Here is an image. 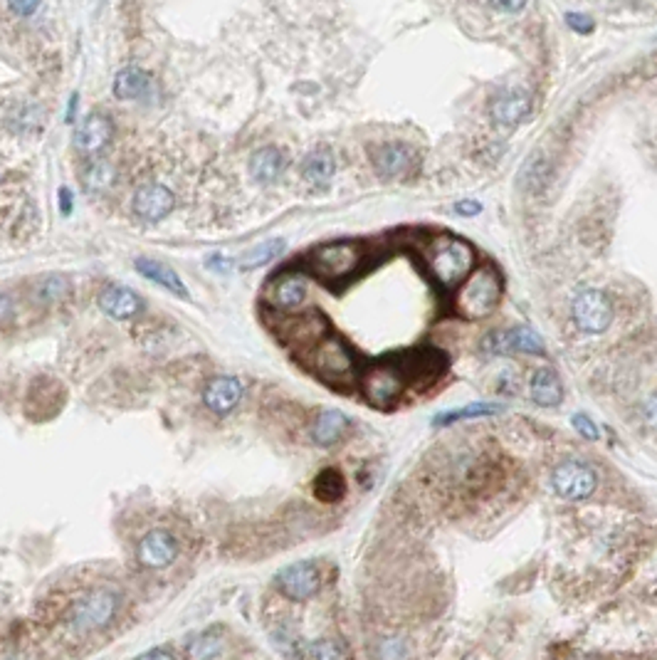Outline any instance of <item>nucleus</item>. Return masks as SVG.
Wrapping results in <instances>:
<instances>
[{
  "label": "nucleus",
  "mask_w": 657,
  "mask_h": 660,
  "mask_svg": "<svg viewBox=\"0 0 657 660\" xmlns=\"http://www.w3.org/2000/svg\"><path fill=\"white\" fill-rule=\"evenodd\" d=\"M420 258L427 275L443 290H455L475 268V248L465 238L455 235H433L423 242Z\"/></svg>",
  "instance_id": "1"
},
{
  "label": "nucleus",
  "mask_w": 657,
  "mask_h": 660,
  "mask_svg": "<svg viewBox=\"0 0 657 660\" xmlns=\"http://www.w3.org/2000/svg\"><path fill=\"white\" fill-rule=\"evenodd\" d=\"M502 292H505V285H502V275L497 272V268L482 265V268L472 270L455 290V314L470 321L485 320L499 307Z\"/></svg>",
  "instance_id": "2"
},
{
  "label": "nucleus",
  "mask_w": 657,
  "mask_h": 660,
  "mask_svg": "<svg viewBox=\"0 0 657 660\" xmlns=\"http://www.w3.org/2000/svg\"><path fill=\"white\" fill-rule=\"evenodd\" d=\"M307 361H309L311 371L328 386H348L354 384L358 376L354 351L338 337H324L319 344H314L307 351Z\"/></svg>",
  "instance_id": "3"
},
{
  "label": "nucleus",
  "mask_w": 657,
  "mask_h": 660,
  "mask_svg": "<svg viewBox=\"0 0 657 660\" xmlns=\"http://www.w3.org/2000/svg\"><path fill=\"white\" fill-rule=\"evenodd\" d=\"M364 248L356 241H337L319 245L309 255L311 275H317L324 282H344L354 277L364 265Z\"/></svg>",
  "instance_id": "4"
},
{
  "label": "nucleus",
  "mask_w": 657,
  "mask_h": 660,
  "mask_svg": "<svg viewBox=\"0 0 657 660\" xmlns=\"http://www.w3.org/2000/svg\"><path fill=\"white\" fill-rule=\"evenodd\" d=\"M119 611V596L109 589H94L77 598L67 611V626L74 634H97L114 621Z\"/></svg>",
  "instance_id": "5"
},
{
  "label": "nucleus",
  "mask_w": 657,
  "mask_h": 660,
  "mask_svg": "<svg viewBox=\"0 0 657 660\" xmlns=\"http://www.w3.org/2000/svg\"><path fill=\"white\" fill-rule=\"evenodd\" d=\"M408 376L400 361H376L361 374V391H364L366 401L371 403L373 409H388L398 401L406 386H408Z\"/></svg>",
  "instance_id": "6"
},
{
  "label": "nucleus",
  "mask_w": 657,
  "mask_h": 660,
  "mask_svg": "<svg viewBox=\"0 0 657 660\" xmlns=\"http://www.w3.org/2000/svg\"><path fill=\"white\" fill-rule=\"evenodd\" d=\"M551 488L564 500H588L598 488V475L593 473L591 465L581 463V460H566L551 475Z\"/></svg>",
  "instance_id": "7"
},
{
  "label": "nucleus",
  "mask_w": 657,
  "mask_h": 660,
  "mask_svg": "<svg viewBox=\"0 0 657 660\" xmlns=\"http://www.w3.org/2000/svg\"><path fill=\"white\" fill-rule=\"evenodd\" d=\"M571 314L578 330L586 334H601L613 321V304L601 290H583L571 304Z\"/></svg>",
  "instance_id": "8"
},
{
  "label": "nucleus",
  "mask_w": 657,
  "mask_h": 660,
  "mask_svg": "<svg viewBox=\"0 0 657 660\" xmlns=\"http://www.w3.org/2000/svg\"><path fill=\"white\" fill-rule=\"evenodd\" d=\"M482 351L489 354V357H506V354H516V351L542 357L544 341L529 327H512V330H499L487 334L485 341H482Z\"/></svg>",
  "instance_id": "9"
},
{
  "label": "nucleus",
  "mask_w": 657,
  "mask_h": 660,
  "mask_svg": "<svg viewBox=\"0 0 657 660\" xmlns=\"http://www.w3.org/2000/svg\"><path fill=\"white\" fill-rule=\"evenodd\" d=\"M307 295H309V282L299 272L275 275L262 290L265 304H270L277 312H292L297 307H302L307 302Z\"/></svg>",
  "instance_id": "10"
},
{
  "label": "nucleus",
  "mask_w": 657,
  "mask_h": 660,
  "mask_svg": "<svg viewBox=\"0 0 657 660\" xmlns=\"http://www.w3.org/2000/svg\"><path fill=\"white\" fill-rule=\"evenodd\" d=\"M277 589L282 591L289 601H309L321 586V576L311 562H294L275 576Z\"/></svg>",
  "instance_id": "11"
},
{
  "label": "nucleus",
  "mask_w": 657,
  "mask_h": 660,
  "mask_svg": "<svg viewBox=\"0 0 657 660\" xmlns=\"http://www.w3.org/2000/svg\"><path fill=\"white\" fill-rule=\"evenodd\" d=\"M327 320L321 314H302V317H287L285 327L279 331V340L289 347H304L309 351L314 344H319L327 337Z\"/></svg>",
  "instance_id": "12"
},
{
  "label": "nucleus",
  "mask_w": 657,
  "mask_h": 660,
  "mask_svg": "<svg viewBox=\"0 0 657 660\" xmlns=\"http://www.w3.org/2000/svg\"><path fill=\"white\" fill-rule=\"evenodd\" d=\"M176 198L169 188L161 183H146L133 193V213L146 223H159L173 211Z\"/></svg>",
  "instance_id": "13"
},
{
  "label": "nucleus",
  "mask_w": 657,
  "mask_h": 660,
  "mask_svg": "<svg viewBox=\"0 0 657 660\" xmlns=\"http://www.w3.org/2000/svg\"><path fill=\"white\" fill-rule=\"evenodd\" d=\"M136 557H139V562L146 569H163V566H169L178 557L176 537L166 532V529H152L139 542Z\"/></svg>",
  "instance_id": "14"
},
{
  "label": "nucleus",
  "mask_w": 657,
  "mask_h": 660,
  "mask_svg": "<svg viewBox=\"0 0 657 660\" xmlns=\"http://www.w3.org/2000/svg\"><path fill=\"white\" fill-rule=\"evenodd\" d=\"M532 112V99L526 92L519 90H509L502 92L497 97L492 99L489 104V116L492 122L502 129H512V126L522 124L526 116Z\"/></svg>",
  "instance_id": "15"
},
{
  "label": "nucleus",
  "mask_w": 657,
  "mask_h": 660,
  "mask_svg": "<svg viewBox=\"0 0 657 660\" xmlns=\"http://www.w3.org/2000/svg\"><path fill=\"white\" fill-rule=\"evenodd\" d=\"M242 399V384L235 376H215L213 381H208L203 391V401L208 410H213L218 416L230 413Z\"/></svg>",
  "instance_id": "16"
},
{
  "label": "nucleus",
  "mask_w": 657,
  "mask_h": 660,
  "mask_svg": "<svg viewBox=\"0 0 657 660\" xmlns=\"http://www.w3.org/2000/svg\"><path fill=\"white\" fill-rule=\"evenodd\" d=\"M99 307L102 312H107L112 320H133L136 314L143 310L142 297L133 290L122 285H109L99 292Z\"/></svg>",
  "instance_id": "17"
},
{
  "label": "nucleus",
  "mask_w": 657,
  "mask_h": 660,
  "mask_svg": "<svg viewBox=\"0 0 657 660\" xmlns=\"http://www.w3.org/2000/svg\"><path fill=\"white\" fill-rule=\"evenodd\" d=\"M371 161L373 169H376V173L381 179H400V176H406L410 171L413 153L403 143H383L378 149H373Z\"/></svg>",
  "instance_id": "18"
},
{
  "label": "nucleus",
  "mask_w": 657,
  "mask_h": 660,
  "mask_svg": "<svg viewBox=\"0 0 657 660\" xmlns=\"http://www.w3.org/2000/svg\"><path fill=\"white\" fill-rule=\"evenodd\" d=\"M114 136V126L104 114H89L77 129V149L82 153H99Z\"/></svg>",
  "instance_id": "19"
},
{
  "label": "nucleus",
  "mask_w": 657,
  "mask_h": 660,
  "mask_svg": "<svg viewBox=\"0 0 657 660\" xmlns=\"http://www.w3.org/2000/svg\"><path fill=\"white\" fill-rule=\"evenodd\" d=\"M133 268L139 270L146 280H152L156 285L166 287L169 292L178 297H188V290L183 285V280L178 277V272L173 268H169L166 262H161V260H153V258H139L133 262Z\"/></svg>",
  "instance_id": "20"
},
{
  "label": "nucleus",
  "mask_w": 657,
  "mask_h": 660,
  "mask_svg": "<svg viewBox=\"0 0 657 660\" xmlns=\"http://www.w3.org/2000/svg\"><path fill=\"white\" fill-rule=\"evenodd\" d=\"M529 396H532V401L536 406H544V409L559 406L561 399H564V386H561V379L556 376V371L554 369H539L532 376Z\"/></svg>",
  "instance_id": "21"
},
{
  "label": "nucleus",
  "mask_w": 657,
  "mask_h": 660,
  "mask_svg": "<svg viewBox=\"0 0 657 660\" xmlns=\"http://www.w3.org/2000/svg\"><path fill=\"white\" fill-rule=\"evenodd\" d=\"M282 169H285V159H282V153L277 152L275 146L258 149L252 153V159H250V176L258 183H275Z\"/></svg>",
  "instance_id": "22"
},
{
  "label": "nucleus",
  "mask_w": 657,
  "mask_h": 660,
  "mask_svg": "<svg viewBox=\"0 0 657 660\" xmlns=\"http://www.w3.org/2000/svg\"><path fill=\"white\" fill-rule=\"evenodd\" d=\"M334 171H337V163H334V156L328 149H317V152H311L307 156L302 166V176L304 181L309 183V186L319 188V186H327L331 176H334Z\"/></svg>",
  "instance_id": "23"
},
{
  "label": "nucleus",
  "mask_w": 657,
  "mask_h": 660,
  "mask_svg": "<svg viewBox=\"0 0 657 660\" xmlns=\"http://www.w3.org/2000/svg\"><path fill=\"white\" fill-rule=\"evenodd\" d=\"M347 426L348 419L341 410H324L317 419V423H314V429H311V438L319 446H334L338 438L344 436Z\"/></svg>",
  "instance_id": "24"
},
{
  "label": "nucleus",
  "mask_w": 657,
  "mask_h": 660,
  "mask_svg": "<svg viewBox=\"0 0 657 660\" xmlns=\"http://www.w3.org/2000/svg\"><path fill=\"white\" fill-rule=\"evenodd\" d=\"M502 409H505L502 403L475 401V403H467V406H462V409L443 410V413H437L436 419H433V426H437V429H440V426H453V423H460V420L485 419V416H497Z\"/></svg>",
  "instance_id": "25"
},
{
  "label": "nucleus",
  "mask_w": 657,
  "mask_h": 660,
  "mask_svg": "<svg viewBox=\"0 0 657 660\" xmlns=\"http://www.w3.org/2000/svg\"><path fill=\"white\" fill-rule=\"evenodd\" d=\"M347 495V480H344V475L334 470V468H327V470H321L317 475V480H314V497L319 502H328V505H334L338 502L341 497Z\"/></svg>",
  "instance_id": "26"
},
{
  "label": "nucleus",
  "mask_w": 657,
  "mask_h": 660,
  "mask_svg": "<svg viewBox=\"0 0 657 660\" xmlns=\"http://www.w3.org/2000/svg\"><path fill=\"white\" fill-rule=\"evenodd\" d=\"M149 74L139 67H124L114 77V94L119 99H136L149 90Z\"/></svg>",
  "instance_id": "27"
},
{
  "label": "nucleus",
  "mask_w": 657,
  "mask_h": 660,
  "mask_svg": "<svg viewBox=\"0 0 657 660\" xmlns=\"http://www.w3.org/2000/svg\"><path fill=\"white\" fill-rule=\"evenodd\" d=\"M287 242L282 238H272V241H265L260 242L258 248H252L250 252H245L240 260V268L242 270H258L267 262H272L275 258H279L282 252H285Z\"/></svg>",
  "instance_id": "28"
},
{
  "label": "nucleus",
  "mask_w": 657,
  "mask_h": 660,
  "mask_svg": "<svg viewBox=\"0 0 657 660\" xmlns=\"http://www.w3.org/2000/svg\"><path fill=\"white\" fill-rule=\"evenodd\" d=\"M304 653L309 660H347L348 651L347 645L334 638H321V641H311L304 645Z\"/></svg>",
  "instance_id": "29"
},
{
  "label": "nucleus",
  "mask_w": 657,
  "mask_h": 660,
  "mask_svg": "<svg viewBox=\"0 0 657 660\" xmlns=\"http://www.w3.org/2000/svg\"><path fill=\"white\" fill-rule=\"evenodd\" d=\"M67 295H70V280L63 275L44 277L43 282L37 285V300L44 304L63 302Z\"/></svg>",
  "instance_id": "30"
},
{
  "label": "nucleus",
  "mask_w": 657,
  "mask_h": 660,
  "mask_svg": "<svg viewBox=\"0 0 657 660\" xmlns=\"http://www.w3.org/2000/svg\"><path fill=\"white\" fill-rule=\"evenodd\" d=\"M112 183H114V169L109 166L107 161L92 163L87 169V173H84V186H87L92 193H104Z\"/></svg>",
  "instance_id": "31"
},
{
  "label": "nucleus",
  "mask_w": 657,
  "mask_h": 660,
  "mask_svg": "<svg viewBox=\"0 0 657 660\" xmlns=\"http://www.w3.org/2000/svg\"><path fill=\"white\" fill-rule=\"evenodd\" d=\"M571 423H574V429L586 438V440H598V438H601V430H598V426H595L593 420L588 419L586 413H576V416L571 419Z\"/></svg>",
  "instance_id": "32"
},
{
  "label": "nucleus",
  "mask_w": 657,
  "mask_h": 660,
  "mask_svg": "<svg viewBox=\"0 0 657 660\" xmlns=\"http://www.w3.org/2000/svg\"><path fill=\"white\" fill-rule=\"evenodd\" d=\"M191 653H193L198 660H208L211 655H213V653H218V641L211 638V635H205V638H201V641H193V645H191Z\"/></svg>",
  "instance_id": "33"
},
{
  "label": "nucleus",
  "mask_w": 657,
  "mask_h": 660,
  "mask_svg": "<svg viewBox=\"0 0 657 660\" xmlns=\"http://www.w3.org/2000/svg\"><path fill=\"white\" fill-rule=\"evenodd\" d=\"M566 23H569L571 30L583 33V35H588V33L593 30V20L588 18V15H583V13H569V15H566Z\"/></svg>",
  "instance_id": "34"
},
{
  "label": "nucleus",
  "mask_w": 657,
  "mask_h": 660,
  "mask_svg": "<svg viewBox=\"0 0 657 660\" xmlns=\"http://www.w3.org/2000/svg\"><path fill=\"white\" fill-rule=\"evenodd\" d=\"M8 5L15 15L27 18V15H33V13L40 8V0H8Z\"/></svg>",
  "instance_id": "35"
},
{
  "label": "nucleus",
  "mask_w": 657,
  "mask_h": 660,
  "mask_svg": "<svg viewBox=\"0 0 657 660\" xmlns=\"http://www.w3.org/2000/svg\"><path fill=\"white\" fill-rule=\"evenodd\" d=\"M482 211V205L477 201H460V203H455V213L465 215V218H472V215H477Z\"/></svg>",
  "instance_id": "36"
},
{
  "label": "nucleus",
  "mask_w": 657,
  "mask_h": 660,
  "mask_svg": "<svg viewBox=\"0 0 657 660\" xmlns=\"http://www.w3.org/2000/svg\"><path fill=\"white\" fill-rule=\"evenodd\" d=\"M489 3L497 10H505V13H519L526 5V0H489Z\"/></svg>",
  "instance_id": "37"
},
{
  "label": "nucleus",
  "mask_w": 657,
  "mask_h": 660,
  "mask_svg": "<svg viewBox=\"0 0 657 660\" xmlns=\"http://www.w3.org/2000/svg\"><path fill=\"white\" fill-rule=\"evenodd\" d=\"M208 268L218 270V272H230L232 260L222 258V255H211V258H208Z\"/></svg>",
  "instance_id": "38"
},
{
  "label": "nucleus",
  "mask_w": 657,
  "mask_h": 660,
  "mask_svg": "<svg viewBox=\"0 0 657 660\" xmlns=\"http://www.w3.org/2000/svg\"><path fill=\"white\" fill-rule=\"evenodd\" d=\"M60 211H63V215L72 213V191L70 188H60Z\"/></svg>",
  "instance_id": "39"
},
{
  "label": "nucleus",
  "mask_w": 657,
  "mask_h": 660,
  "mask_svg": "<svg viewBox=\"0 0 657 660\" xmlns=\"http://www.w3.org/2000/svg\"><path fill=\"white\" fill-rule=\"evenodd\" d=\"M136 660H173V655L169 651H163V648H153V651L143 653Z\"/></svg>",
  "instance_id": "40"
},
{
  "label": "nucleus",
  "mask_w": 657,
  "mask_h": 660,
  "mask_svg": "<svg viewBox=\"0 0 657 660\" xmlns=\"http://www.w3.org/2000/svg\"><path fill=\"white\" fill-rule=\"evenodd\" d=\"M13 317V302L8 295H0V321H8Z\"/></svg>",
  "instance_id": "41"
}]
</instances>
